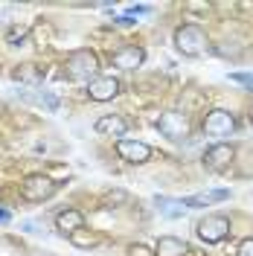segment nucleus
Masks as SVG:
<instances>
[{"mask_svg": "<svg viewBox=\"0 0 253 256\" xmlns=\"http://www.w3.org/2000/svg\"><path fill=\"white\" fill-rule=\"evenodd\" d=\"M120 94V82L114 79V76H96L90 84H88V96L94 99V102H108L114 96Z\"/></svg>", "mask_w": 253, "mask_h": 256, "instance_id": "nucleus-8", "label": "nucleus"}, {"mask_svg": "<svg viewBox=\"0 0 253 256\" xmlns=\"http://www.w3.org/2000/svg\"><path fill=\"white\" fill-rule=\"evenodd\" d=\"M158 131L163 137H169V140H184V137H190V120L178 111H166L160 114Z\"/></svg>", "mask_w": 253, "mask_h": 256, "instance_id": "nucleus-3", "label": "nucleus"}, {"mask_svg": "<svg viewBox=\"0 0 253 256\" xmlns=\"http://www.w3.org/2000/svg\"><path fill=\"white\" fill-rule=\"evenodd\" d=\"M148 12H152V9H148V6H140V3L128 6V15H131V18H134V15H148Z\"/></svg>", "mask_w": 253, "mask_h": 256, "instance_id": "nucleus-20", "label": "nucleus"}, {"mask_svg": "<svg viewBox=\"0 0 253 256\" xmlns=\"http://www.w3.org/2000/svg\"><path fill=\"white\" fill-rule=\"evenodd\" d=\"M70 242H73L76 248H94V244H99V239H96L94 233H82V230H76V233L70 236Z\"/></svg>", "mask_w": 253, "mask_h": 256, "instance_id": "nucleus-16", "label": "nucleus"}, {"mask_svg": "<svg viewBox=\"0 0 253 256\" xmlns=\"http://www.w3.org/2000/svg\"><path fill=\"white\" fill-rule=\"evenodd\" d=\"M233 154H236V152H233V146L218 143V146H212V148L204 154V166H206V169H212V172H218V169H224V166H230Z\"/></svg>", "mask_w": 253, "mask_h": 256, "instance_id": "nucleus-9", "label": "nucleus"}, {"mask_svg": "<svg viewBox=\"0 0 253 256\" xmlns=\"http://www.w3.org/2000/svg\"><path fill=\"white\" fill-rule=\"evenodd\" d=\"M131 256H152V254H148L142 244H134V248H131Z\"/></svg>", "mask_w": 253, "mask_h": 256, "instance_id": "nucleus-21", "label": "nucleus"}, {"mask_svg": "<svg viewBox=\"0 0 253 256\" xmlns=\"http://www.w3.org/2000/svg\"><path fill=\"white\" fill-rule=\"evenodd\" d=\"M186 254H190L186 242L174 239V236H163L154 248V256H186Z\"/></svg>", "mask_w": 253, "mask_h": 256, "instance_id": "nucleus-13", "label": "nucleus"}, {"mask_svg": "<svg viewBox=\"0 0 253 256\" xmlns=\"http://www.w3.org/2000/svg\"><path fill=\"white\" fill-rule=\"evenodd\" d=\"M230 82L244 84V88H250V90H253V73H230Z\"/></svg>", "mask_w": 253, "mask_h": 256, "instance_id": "nucleus-18", "label": "nucleus"}, {"mask_svg": "<svg viewBox=\"0 0 253 256\" xmlns=\"http://www.w3.org/2000/svg\"><path fill=\"white\" fill-rule=\"evenodd\" d=\"M238 256H253V239H244L238 244Z\"/></svg>", "mask_w": 253, "mask_h": 256, "instance_id": "nucleus-19", "label": "nucleus"}, {"mask_svg": "<svg viewBox=\"0 0 253 256\" xmlns=\"http://www.w3.org/2000/svg\"><path fill=\"white\" fill-rule=\"evenodd\" d=\"M24 38H26V26H15V30L6 32V41H9L12 47H18V44H20Z\"/></svg>", "mask_w": 253, "mask_h": 256, "instance_id": "nucleus-17", "label": "nucleus"}, {"mask_svg": "<svg viewBox=\"0 0 253 256\" xmlns=\"http://www.w3.org/2000/svg\"><path fill=\"white\" fill-rule=\"evenodd\" d=\"M20 192H24L26 201H47L50 195L56 192V184H52L47 175H30L26 180H24Z\"/></svg>", "mask_w": 253, "mask_h": 256, "instance_id": "nucleus-5", "label": "nucleus"}, {"mask_svg": "<svg viewBox=\"0 0 253 256\" xmlns=\"http://www.w3.org/2000/svg\"><path fill=\"white\" fill-rule=\"evenodd\" d=\"M82 224H84V218H82V212H76V210H64V212H58L56 216V227L62 230L64 236L70 233H76V230H82Z\"/></svg>", "mask_w": 253, "mask_h": 256, "instance_id": "nucleus-12", "label": "nucleus"}, {"mask_svg": "<svg viewBox=\"0 0 253 256\" xmlns=\"http://www.w3.org/2000/svg\"><path fill=\"white\" fill-rule=\"evenodd\" d=\"M227 233H230V222H227L224 216H206V218H201V222H198V236H201L206 244L222 242Z\"/></svg>", "mask_w": 253, "mask_h": 256, "instance_id": "nucleus-4", "label": "nucleus"}, {"mask_svg": "<svg viewBox=\"0 0 253 256\" xmlns=\"http://www.w3.org/2000/svg\"><path fill=\"white\" fill-rule=\"evenodd\" d=\"M116 24H122V26H131V24H137L131 15H122V18H116Z\"/></svg>", "mask_w": 253, "mask_h": 256, "instance_id": "nucleus-22", "label": "nucleus"}, {"mask_svg": "<svg viewBox=\"0 0 253 256\" xmlns=\"http://www.w3.org/2000/svg\"><path fill=\"white\" fill-rule=\"evenodd\" d=\"M96 70H99L96 52H90V50H76V52H70V58H67V73H70V79L94 82Z\"/></svg>", "mask_w": 253, "mask_h": 256, "instance_id": "nucleus-1", "label": "nucleus"}, {"mask_svg": "<svg viewBox=\"0 0 253 256\" xmlns=\"http://www.w3.org/2000/svg\"><path fill=\"white\" fill-rule=\"evenodd\" d=\"M6 222H9V212H6V210L0 207V224H6Z\"/></svg>", "mask_w": 253, "mask_h": 256, "instance_id": "nucleus-23", "label": "nucleus"}, {"mask_svg": "<svg viewBox=\"0 0 253 256\" xmlns=\"http://www.w3.org/2000/svg\"><path fill=\"white\" fill-rule=\"evenodd\" d=\"M142 58H146V52L140 47H122L111 56L114 67H120V70H137L142 64Z\"/></svg>", "mask_w": 253, "mask_h": 256, "instance_id": "nucleus-10", "label": "nucleus"}, {"mask_svg": "<svg viewBox=\"0 0 253 256\" xmlns=\"http://www.w3.org/2000/svg\"><path fill=\"white\" fill-rule=\"evenodd\" d=\"M96 131L105 134V137H120V140H122V134L128 131V122L122 116H116V114H114V116H102V120L96 122Z\"/></svg>", "mask_w": 253, "mask_h": 256, "instance_id": "nucleus-11", "label": "nucleus"}, {"mask_svg": "<svg viewBox=\"0 0 253 256\" xmlns=\"http://www.w3.org/2000/svg\"><path fill=\"white\" fill-rule=\"evenodd\" d=\"M12 76H15L18 82H26V84H38V82L44 79V70H41L38 64H20Z\"/></svg>", "mask_w": 253, "mask_h": 256, "instance_id": "nucleus-15", "label": "nucleus"}, {"mask_svg": "<svg viewBox=\"0 0 253 256\" xmlns=\"http://www.w3.org/2000/svg\"><path fill=\"white\" fill-rule=\"evenodd\" d=\"M204 131L210 137H230L236 131V120H233L230 111H212V114H206Z\"/></svg>", "mask_w": 253, "mask_h": 256, "instance_id": "nucleus-6", "label": "nucleus"}, {"mask_svg": "<svg viewBox=\"0 0 253 256\" xmlns=\"http://www.w3.org/2000/svg\"><path fill=\"white\" fill-rule=\"evenodd\" d=\"M116 152H120V158L128 160V163H148L152 158V148L140 140H116Z\"/></svg>", "mask_w": 253, "mask_h": 256, "instance_id": "nucleus-7", "label": "nucleus"}, {"mask_svg": "<svg viewBox=\"0 0 253 256\" xmlns=\"http://www.w3.org/2000/svg\"><path fill=\"white\" fill-rule=\"evenodd\" d=\"M154 204H158V210L166 216V218H180L184 212H186V204L184 201H174V198H154Z\"/></svg>", "mask_w": 253, "mask_h": 256, "instance_id": "nucleus-14", "label": "nucleus"}, {"mask_svg": "<svg viewBox=\"0 0 253 256\" xmlns=\"http://www.w3.org/2000/svg\"><path fill=\"white\" fill-rule=\"evenodd\" d=\"M30 256H52V254H44V250H32Z\"/></svg>", "mask_w": 253, "mask_h": 256, "instance_id": "nucleus-24", "label": "nucleus"}, {"mask_svg": "<svg viewBox=\"0 0 253 256\" xmlns=\"http://www.w3.org/2000/svg\"><path fill=\"white\" fill-rule=\"evenodd\" d=\"M174 44H178V50H180L184 56L195 58V56H201L206 50V35H204L201 26L186 24V26H180V30L174 32Z\"/></svg>", "mask_w": 253, "mask_h": 256, "instance_id": "nucleus-2", "label": "nucleus"}]
</instances>
